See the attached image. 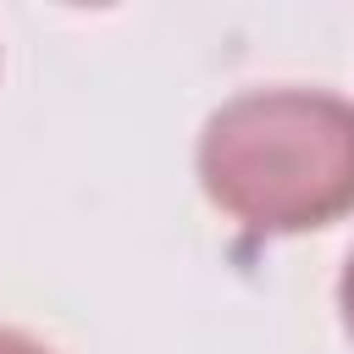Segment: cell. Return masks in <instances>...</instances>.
<instances>
[{"label":"cell","mask_w":354,"mask_h":354,"mask_svg":"<svg viewBox=\"0 0 354 354\" xmlns=\"http://www.w3.org/2000/svg\"><path fill=\"white\" fill-rule=\"evenodd\" d=\"M337 310H343V326H348V337H354V254H348L343 282H337Z\"/></svg>","instance_id":"7a4b0ae2"},{"label":"cell","mask_w":354,"mask_h":354,"mask_svg":"<svg viewBox=\"0 0 354 354\" xmlns=\"http://www.w3.org/2000/svg\"><path fill=\"white\" fill-rule=\"evenodd\" d=\"M0 354H50L44 343H33L28 332H11V326H0Z\"/></svg>","instance_id":"3957f363"},{"label":"cell","mask_w":354,"mask_h":354,"mask_svg":"<svg viewBox=\"0 0 354 354\" xmlns=\"http://www.w3.org/2000/svg\"><path fill=\"white\" fill-rule=\"evenodd\" d=\"M205 194L249 232H310L354 210V105L321 88H254L199 133Z\"/></svg>","instance_id":"6da1fadb"}]
</instances>
